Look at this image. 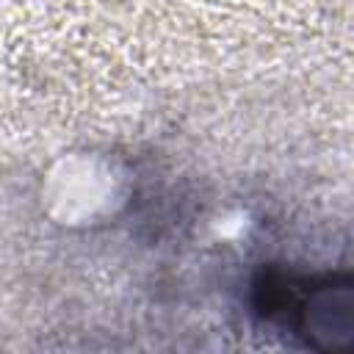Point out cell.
<instances>
[{
	"mask_svg": "<svg viewBox=\"0 0 354 354\" xmlns=\"http://www.w3.org/2000/svg\"><path fill=\"white\" fill-rule=\"evenodd\" d=\"M254 315L313 351L354 348V282L348 271H268L254 285Z\"/></svg>",
	"mask_w": 354,
	"mask_h": 354,
	"instance_id": "obj_1",
	"label": "cell"
}]
</instances>
